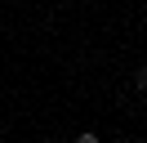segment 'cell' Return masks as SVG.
<instances>
[{
    "mask_svg": "<svg viewBox=\"0 0 147 143\" xmlns=\"http://www.w3.org/2000/svg\"><path fill=\"white\" fill-rule=\"evenodd\" d=\"M134 85H138V89H147V67H138V72H134Z\"/></svg>",
    "mask_w": 147,
    "mask_h": 143,
    "instance_id": "6da1fadb",
    "label": "cell"
},
{
    "mask_svg": "<svg viewBox=\"0 0 147 143\" xmlns=\"http://www.w3.org/2000/svg\"><path fill=\"white\" fill-rule=\"evenodd\" d=\"M76 143H98V134H94V130H85V134H76Z\"/></svg>",
    "mask_w": 147,
    "mask_h": 143,
    "instance_id": "7a4b0ae2",
    "label": "cell"
},
{
    "mask_svg": "<svg viewBox=\"0 0 147 143\" xmlns=\"http://www.w3.org/2000/svg\"><path fill=\"white\" fill-rule=\"evenodd\" d=\"M45 143H54V139H45Z\"/></svg>",
    "mask_w": 147,
    "mask_h": 143,
    "instance_id": "3957f363",
    "label": "cell"
}]
</instances>
